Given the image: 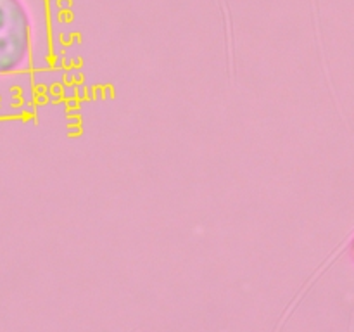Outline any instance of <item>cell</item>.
Instances as JSON below:
<instances>
[{
	"label": "cell",
	"mask_w": 354,
	"mask_h": 332,
	"mask_svg": "<svg viewBox=\"0 0 354 332\" xmlns=\"http://www.w3.org/2000/svg\"><path fill=\"white\" fill-rule=\"evenodd\" d=\"M31 48V17L23 0H0V75L26 64Z\"/></svg>",
	"instance_id": "obj_1"
},
{
	"label": "cell",
	"mask_w": 354,
	"mask_h": 332,
	"mask_svg": "<svg viewBox=\"0 0 354 332\" xmlns=\"http://www.w3.org/2000/svg\"><path fill=\"white\" fill-rule=\"evenodd\" d=\"M351 255H353V259H354V241H353V244H351Z\"/></svg>",
	"instance_id": "obj_2"
}]
</instances>
